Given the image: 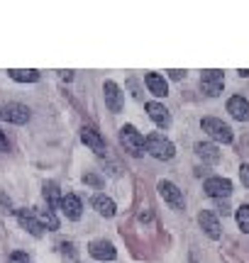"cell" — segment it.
<instances>
[{
    "label": "cell",
    "mask_w": 249,
    "mask_h": 263,
    "mask_svg": "<svg viewBox=\"0 0 249 263\" xmlns=\"http://www.w3.org/2000/svg\"><path fill=\"white\" fill-rule=\"evenodd\" d=\"M144 146H147V154H149V156H154V159H159V161H169L176 156L173 141L166 139V137L159 134V132L147 134V137H144Z\"/></svg>",
    "instance_id": "cell-1"
},
{
    "label": "cell",
    "mask_w": 249,
    "mask_h": 263,
    "mask_svg": "<svg viewBox=\"0 0 249 263\" xmlns=\"http://www.w3.org/2000/svg\"><path fill=\"white\" fill-rule=\"evenodd\" d=\"M120 144L124 146V151H127L130 156H137V159H139V156L147 154L142 132H137L134 124H124V127H120Z\"/></svg>",
    "instance_id": "cell-2"
},
{
    "label": "cell",
    "mask_w": 249,
    "mask_h": 263,
    "mask_svg": "<svg viewBox=\"0 0 249 263\" xmlns=\"http://www.w3.org/2000/svg\"><path fill=\"white\" fill-rule=\"evenodd\" d=\"M201 127H203V132H208V137H210V139L220 141V144H230L232 141L230 124H225L222 120H218V117H203Z\"/></svg>",
    "instance_id": "cell-3"
},
{
    "label": "cell",
    "mask_w": 249,
    "mask_h": 263,
    "mask_svg": "<svg viewBox=\"0 0 249 263\" xmlns=\"http://www.w3.org/2000/svg\"><path fill=\"white\" fill-rule=\"evenodd\" d=\"M201 88L205 95H210V98H218L222 93V88H225V73L218 71V68H208V71H203L201 73Z\"/></svg>",
    "instance_id": "cell-4"
},
{
    "label": "cell",
    "mask_w": 249,
    "mask_h": 263,
    "mask_svg": "<svg viewBox=\"0 0 249 263\" xmlns=\"http://www.w3.org/2000/svg\"><path fill=\"white\" fill-rule=\"evenodd\" d=\"M203 190H205V195L215 197V200H227L232 195V180L222 178V176H210L203 183Z\"/></svg>",
    "instance_id": "cell-5"
},
{
    "label": "cell",
    "mask_w": 249,
    "mask_h": 263,
    "mask_svg": "<svg viewBox=\"0 0 249 263\" xmlns=\"http://www.w3.org/2000/svg\"><path fill=\"white\" fill-rule=\"evenodd\" d=\"M156 190H159V195H162L164 200L173 207V210H186V197H183V190L179 188L176 183H171V180H159Z\"/></svg>",
    "instance_id": "cell-6"
},
{
    "label": "cell",
    "mask_w": 249,
    "mask_h": 263,
    "mask_svg": "<svg viewBox=\"0 0 249 263\" xmlns=\"http://www.w3.org/2000/svg\"><path fill=\"white\" fill-rule=\"evenodd\" d=\"M0 120L12 124H27L29 122V107L20 103H8L0 105Z\"/></svg>",
    "instance_id": "cell-7"
},
{
    "label": "cell",
    "mask_w": 249,
    "mask_h": 263,
    "mask_svg": "<svg viewBox=\"0 0 249 263\" xmlns=\"http://www.w3.org/2000/svg\"><path fill=\"white\" fill-rule=\"evenodd\" d=\"M144 110H147V115H149V120H152L159 129H169L171 127V112L164 107L162 103H156V100H152V103L144 105Z\"/></svg>",
    "instance_id": "cell-8"
},
{
    "label": "cell",
    "mask_w": 249,
    "mask_h": 263,
    "mask_svg": "<svg viewBox=\"0 0 249 263\" xmlns=\"http://www.w3.org/2000/svg\"><path fill=\"white\" fill-rule=\"evenodd\" d=\"M103 93H105V105L110 112H120L124 103V93L120 90V85L115 81H105L103 83Z\"/></svg>",
    "instance_id": "cell-9"
},
{
    "label": "cell",
    "mask_w": 249,
    "mask_h": 263,
    "mask_svg": "<svg viewBox=\"0 0 249 263\" xmlns=\"http://www.w3.org/2000/svg\"><path fill=\"white\" fill-rule=\"evenodd\" d=\"M15 215H17L20 227H22V229H27V232L34 236V239H39V236L44 234V227L39 224L37 215H34V210H15Z\"/></svg>",
    "instance_id": "cell-10"
},
{
    "label": "cell",
    "mask_w": 249,
    "mask_h": 263,
    "mask_svg": "<svg viewBox=\"0 0 249 263\" xmlns=\"http://www.w3.org/2000/svg\"><path fill=\"white\" fill-rule=\"evenodd\" d=\"M88 254L93 256L96 261H115L117 258V251L115 246L105 241V239H96V241H91L88 244Z\"/></svg>",
    "instance_id": "cell-11"
},
{
    "label": "cell",
    "mask_w": 249,
    "mask_h": 263,
    "mask_svg": "<svg viewBox=\"0 0 249 263\" xmlns=\"http://www.w3.org/2000/svg\"><path fill=\"white\" fill-rule=\"evenodd\" d=\"M81 141H83L91 151H96L98 156H103V154L108 151L105 139H103V137H100V132L93 129V127H83V129H81Z\"/></svg>",
    "instance_id": "cell-12"
},
{
    "label": "cell",
    "mask_w": 249,
    "mask_h": 263,
    "mask_svg": "<svg viewBox=\"0 0 249 263\" xmlns=\"http://www.w3.org/2000/svg\"><path fill=\"white\" fill-rule=\"evenodd\" d=\"M59 210L66 215V219H81V212H83V205H81V200L78 195L74 193H66V195H61V202H59Z\"/></svg>",
    "instance_id": "cell-13"
},
{
    "label": "cell",
    "mask_w": 249,
    "mask_h": 263,
    "mask_svg": "<svg viewBox=\"0 0 249 263\" xmlns=\"http://www.w3.org/2000/svg\"><path fill=\"white\" fill-rule=\"evenodd\" d=\"M198 224H201V229L210 236L212 241H218V239H220V234H222L220 222H218V217L212 215L210 210H201V215H198Z\"/></svg>",
    "instance_id": "cell-14"
},
{
    "label": "cell",
    "mask_w": 249,
    "mask_h": 263,
    "mask_svg": "<svg viewBox=\"0 0 249 263\" xmlns=\"http://www.w3.org/2000/svg\"><path fill=\"white\" fill-rule=\"evenodd\" d=\"M227 112L237 120V122H249V100L242 95H232L227 100Z\"/></svg>",
    "instance_id": "cell-15"
},
{
    "label": "cell",
    "mask_w": 249,
    "mask_h": 263,
    "mask_svg": "<svg viewBox=\"0 0 249 263\" xmlns=\"http://www.w3.org/2000/svg\"><path fill=\"white\" fill-rule=\"evenodd\" d=\"M144 83L149 88V93L156 95V98H166L169 95V83H166V78L162 73H154V71L144 73Z\"/></svg>",
    "instance_id": "cell-16"
},
{
    "label": "cell",
    "mask_w": 249,
    "mask_h": 263,
    "mask_svg": "<svg viewBox=\"0 0 249 263\" xmlns=\"http://www.w3.org/2000/svg\"><path fill=\"white\" fill-rule=\"evenodd\" d=\"M195 154H198V159H203L205 163H220V159H222V154H220V149L215 146V144H210V141H198L195 146Z\"/></svg>",
    "instance_id": "cell-17"
},
{
    "label": "cell",
    "mask_w": 249,
    "mask_h": 263,
    "mask_svg": "<svg viewBox=\"0 0 249 263\" xmlns=\"http://www.w3.org/2000/svg\"><path fill=\"white\" fill-rule=\"evenodd\" d=\"M91 205H93V210H96L100 217H115V212H117V207H115V202H113V197H108V195H96L93 200H91Z\"/></svg>",
    "instance_id": "cell-18"
},
{
    "label": "cell",
    "mask_w": 249,
    "mask_h": 263,
    "mask_svg": "<svg viewBox=\"0 0 249 263\" xmlns=\"http://www.w3.org/2000/svg\"><path fill=\"white\" fill-rule=\"evenodd\" d=\"M34 215H37L39 224L44 227V229H49V232H57V229H59V217L54 215V210H51L49 205L42 207V210H37Z\"/></svg>",
    "instance_id": "cell-19"
},
{
    "label": "cell",
    "mask_w": 249,
    "mask_h": 263,
    "mask_svg": "<svg viewBox=\"0 0 249 263\" xmlns=\"http://www.w3.org/2000/svg\"><path fill=\"white\" fill-rule=\"evenodd\" d=\"M8 76L17 83H37L39 81V71L37 68H10Z\"/></svg>",
    "instance_id": "cell-20"
},
{
    "label": "cell",
    "mask_w": 249,
    "mask_h": 263,
    "mask_svg": "<svg viewBox=\"0 0 249 263\" xmlns=\"http://www.w3.org/2000/svg\"><path fill=\"white\" fill-rule=\"evenodd\" d=\"M44 200H47V205L51 207V210L59 207V202H61V193H59V185L54 180H47V183H44Z\"/></svg>",
    "instance_id": "cell-21"
},
{
    "label": "cell",
    "mask_w": 249,
    "mask_h": 263,
    "mask_svg": "<svg viewBox=\"0 0 249 263\" xmlns=\"http://www.w3.org/2000/svg\"><path fill=\"white\" fill-rule=\"evenodd\" d=\"M237 227H240L244 234H249V205L244 202V205H240L237 207Z\"/></svg>",
    "instance_id": "cell-22"
},
{
    "label": "cell",
    "mask_w": 249,
    "mask_h": 263,
    "mask_svg": "<svg viewBox=\"0 0 249 263\" xmlns=\"http://www.w3.org/2000/svg\"><path fill=\"white\" fill-rule=\"evenodd\" d=\"M83 183L93 185V188H103V178H100L98 173H86V176H83Z\"/></svg>",
    "instance_id": "cell-23"
},
{
    "label": "cell",
    "mask_w": 249,
    "mask_h": 263,
    "mask_svg": "<svg viewBox=\"0 0 249 263\" xmlns=\"http://www.w3.org/2000/svg\"><path fill=\"white\" fill-rule=\"evenodd\" d=\"M10 263H32V258L27 256V251H12L10 254Z\"/></svg>",
    "instance_id": "cell-24"
},
{
    "label": "cell",
    "mask_w": 249,
    "mask_h": 263,
    "mask_svg": "<svg viewBox=\"0 0 249 263\" xmlns=\"http://www.w3.org/2000/svg\"><path fill=\"white\" fill-rule=\"evenodd\" d=\"M240 180L244 188H249V163H242L240 166Z\"/></svg>",
    "instance_id": "cell-25"
},
{
    "label": "cell",
    "mask_w": 249,
    "mask_h": 263,
    "mask_svg": "<svg viewBox=\"0 0 249 263\" xmlns=\"http://www.w3.org/2000/svg\"><path fill=\"white\" fill-rule=\"evenodd\" d=\"M166 73H169L171 81H181V78H186V71H181V68H171V71H166Z\"/></svg>",
    "instance_id": "cell-26"
},
{
    "label": "cell",
    "mask_w": 249,
    "mask_h": 263,
    "mask_svg": "<svg viewBox=\"0 0 249 263\" xmlns=\"http://www.w3.org/2000/svg\"><path fill=\"white\" fill-rule=\"evenodd\" d=\"M218 212H220L222 217H227V215L232 212V210H230V205H227L225 200H218Z\"/></svg>",
    "instance_id": "cell-27"
},
{
    "label": "cell",
    "mask_w": 249,
    "mask_h": 263,
    "mask_svg": "<svg viewBox=\"0 0 249 263\" xmlns=\"http://www.w3.org/2000/svg\"><path fill=\"white\" fill-rule=\"evenodd\" d=\"M127 85H130V88H132L134 90V98H137V100H142V93H139V90H137V81H134V78H130V81H127Z\"/></svg>",
    "instance_id": "cell-28"
},
{
    "label": "cell",
    "mask_w": 249,
    "mask_h": 263,
    "mask_svg": "<svg viewBox=\"0 0 249 263\" xmlns=\"http://www.w3.org/2000/svg\"><path fill=\"white\" fill-rule=\"evenodd\" d=\"M10 149V144H8V137L0 132V151H8Z\"/></svg>",
    "instance_id": "cell-29"
},
{
    "label": "cell",
    "mask_w": 249,
    "mask_h": 263,
    "mask_svg": "<svg viewBox=\"0 0 249 263\" xmlns=\"http://www.w3.org/2000/svg\"><path fill=\"white\" fill-rule=\"evenodd\" d=\"M59 76H61V81H71V78H74V71H59Z\"/></svg>",
    "instance_id": "cell-30"
},
{
    "label": "cell",
    "mask_w": 249,
    "mask_h": 263,
    "mask_svg": "<svg viewBox=\"0 0 249 263\" xmlns=\"http://www.w3.org/2000/svg\"><path fill=\"white\" fill-rule=\"evenodd\" d=\"M240 76H242V78H249V68H244V71L240 68Z\"/></svg>",
    "instance_id": "cell-31"
}]
</instances>
